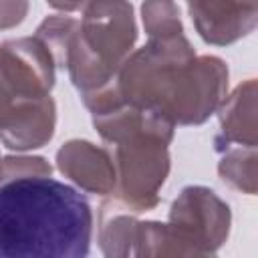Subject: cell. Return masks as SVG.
<instances>
[{
    "instance_id": "6da1fadb",
    "label": "cell",
    "mask_w": 258,
    "mask_h": 258,
    "mask_svg": "<svg viewBox=\"0 0 258 258\" xmlns=\"http://www.w3.org/2000/svg\"><path fill=\"white\" fill-rule=\"evenodd\" d=\"M93 212L75 187L48 175L0 181V258H87Z\"/></svg>"
},
{
    "instance_id": "7a4b0ae2",
    "label": "cell",
    "mask_w": 258,
    "mask_h": 258,
    "mask_svg": "<svg viewBox=\"0 0 258 258\" xmlns=\"http://www.w3.org/2000/svg\"><path fill=\"white\" fill-rule=\"evenodd\" d=\"M52 54L38 38L0 46V137L12 149L40 147L54 127Z\"/></svg>"
},
{
    "instance_id": "3957f363",
    "label": "cell",
    "mask_w": 258,
    "mask_h": 258,
    "mask_svg": "<svg viewBox=\"0 0 258 258\" xmlns=\"http://www.w3.org/2000/svg\"><path fill=\"white\" fill-rule=\"evenodd\" d=\"M83 22L67 50V64L85 99L109 89V81L129 52L137 30L133 8L125 2L83 4Z\"/></svg>"
},
{
    "instance_id": "277c9868",
    "label": "cell",
    "mask_w": 258,
    "mask_h": 258,
    "mask_svg": "<svg viewBox=\"0 0 258 258\" xmlns=\"http://www.w3.org/2000/svg\"><path fill=\"white\" fill-rule=\"evenodd\" d=\"M121 202L135 210H149L157 202V189L165 179L169 157L165 143L151 137H135L117 147Z\"/></svg>"
},
{
    "instance_id": "5b68a950",
    "label": "cell",
    "mask_w": 258,
    "mask_h": 258,
    "mask_svg": "<svg viewBox=\"0 0 258 258\" xmlns=\"http://www.w3.org/2000/svg\"><path fill=\"white\" fill-rule=\"evenodd\" d=\"M171 226L212 252L228 234V206H224L214 191L187 187L171 208Z\"/></svg>"
},
{
    "instance_id": "8992f818",
    "label": "cell",
    "mask_w": 258,
    "mask_h": 258,
    "mask_svg": "<svg viewBox=\"0 0 258 258\" xmlns=\"http://www.w3.org/2000/svg\"><path fill=\"white\" fill-rule=\"evenodd\" d=\"M187 10L204 40L214 44H226L254 28L258 4L189 2Z\"/></svg>"
},
{
    "instance_id": "52a82bcc",
    "label": "cell",
    "mask_w": 258,
    "mask_h": 258,
    "mask_svg": "<svg viewBox=\"0 0 258 258\" xmlns=\"http://www.w3.org/2000/svg\"><path fill=\"white\" fill-rule=\"evenodd\" d=\"M58 167L89 191L109 194L115 185V169L109 155L87 141H71L58 151Z\"/></svg>"
},
{
    "instance_id": "ba28073f",
    "label": "cell",
    "mask_w": 258,
    "mask_h": 258,
    "mask_svg": "<svg viewBox=\"0 0 258 258\" xmlns=\"http://www.w3.org/2000/svg\"><path fill=\"white\" fill-rule=\"evenodd\" d=\"M101 248L105 258H141L143 254V224L129 216H113L101 228Z\"/></svg>"
},
{
    "instance_id": "9c48e42d",
    "label": "cell",
    "mask_w": 258,
    "mask_h": 258,
    "mask_svg": "<svg viewBox=\"0 0 258 258\" xmlns=\"http://www.w3.org/2000/svg\"><path fill=\"white\" fill-rule=\"evenodd\" d=\"M143 10V22L147 32L153 38L173 36L181 34V22L177 14V6L171 2H147L141 6Z\"/></svg>"
},
{
    "instance_id": "30bf717a",
    "label": "cell",
    "mask_w": 258,
    "mask_h": 258,
    "mask_svg": "<svg viewBox=\"0 0 258 258\" xmlns=\"http://www.w3.org/2000/svg\"><path fill=\"white\" fill-rule=\"evenodd\" d=\"M26 2H0V28L14 26L26 16Z\"/></svg>"
},
{
    "instance_id": "8fae6325",
    "label": "cell",
    "mask_w": 258,
    "mask_h": 258,
    "mask_svg": "<svg viewBox=\"0 0 258 258\" xmlns=\"http://www.w3.org/2000/svg\"><path fill=\"white\" fill-rule=\"evenodd\" d=\"M0 169H2V163H0Z\"/></svg>"
}]
</instances>
